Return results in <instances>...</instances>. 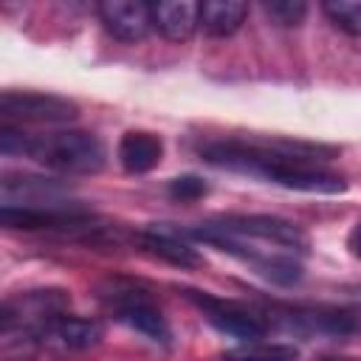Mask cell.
<instances>
[{
	"label": "cell",
	"mask_w": 361,
	"mask_h": 361,
	"mask_svg": "<svg viewBox=\"0 0 361 361\" xmlns=\"http://www.w3.org/2000/svg\"><path fill=\"white\" fill-rule=\"evenodd\" d=\"M200 155L220 169L254 175L293 192L336 195L347 189L344 175L324 164L333 149L322 144L296 138H220L206 141Z\"/></svg>",
	"instance_id": "obj_1"
},
{
	"label": "cell",
	"mask_w": 361,
	"mask_h": 361,
	"mask_svg": "<svg viewBox=\"0 0 361 361\" xmlns=\"http://www.w3.org/2000/svg\"><path fill=\"white\" fill-rule=\"evenodd\" d=\"M189 237L209 243L274 285H296L305 276L302 257L310 248L307 234L274 214H220L189 228Z\"/></svg>",
	"instance_id": "obj_2"
},
{
	"label": "cell",
	"mask_w": 361,
	"mask_h": 361,
	"mask_svg": "<svg viewBox=\"0 0 361 361\" xmlns=\"http://www.w3.org/2000/svg\"><path fill=\"white\" fill-rule=\"evenodd\" d=\"M3 155H25L39 166L62 175H96L107 164V149L99 135L87 130H54L31 135L14 124L0 127Z\"/></svg>",
	"instance_id": "obj_3"
},
{
	"label": "cell",
	"mask_w": 361,
	"mask_h": 361,
	"mask_svg": "<svg viewBox=\"0 0 361 361\" xmlns=\"http://www.w3.org/2000/svg\"><path fill=\"white\" fill-rule=\"evenodd\" d=\"M71 296L59 288H39V290H25L14 293L3 302L0 310V330L6 344L20 341V344H37L39 333L62 313H68Z\"/></svg>",
	"instance_id": "obj_4"
},
{
	"label": "cell",
	"mask_w": 361,
	"mask_h": 361,
	"mask_svg": "<svg viewBox=\"0 0 361 361\" xmlns=\"http://www.w3.org/2000/svg\"><path fill=\"white\" fill-rule=\"evenodd\" d=\"M99 299L110 310V316L116 322H121L124 327L141 333L144 338H149L155 344H169L172 341V330H169L161 307L155 305V299L144 288L116 279V282H107L99 290Z\"/></svg>",
	"instance_id": "obj_5"
},
{
	"label": "cell",
	"mask_w": 361,
	"mask_h": 361,
	"mask_svg": "<svg viewBox=\"0 0 361 361\" xmlns=\"http://www.w3.org/2000/svg\"><path fill=\"white\" fill-rule=\"evenodd\" d=\"M268 324H282L290 333L299 336H327V338H347L361 333V313L341 310V307H324V305H285L268 310Z\"/></svg>",
	"instance_id": "obj_6"
},
{
	"label": "cell",
	"mask_w": 361,
	"mask_h": 361,
	"mask_svg": "<svg viewBox=\"0 0 361 361\" xmlns=\"http://www.w3.org/2000/svg\"><path fill=\"white\" fill-rule=\"evenodd\" d=\"M180 293L223 336H231V338H240V341H259L271 330V324L262 313H254L240 302H228V299H220V296H212V293L195 290V288H180Z\"/></svg>",
	"instance_id": "obj_7"
},
{
	"label": "cell",
	"mask_w": 361,
	"mask_h": 361,
	"mask_svg": "<svg viewBox=\"0 0 361 361\" xmlns=\"http://www.w3.org/2000/svg\"><path fill=\"white\" fill-rule=\"evenodd\" d=\"M0 113L3 124H71L79 118V104L56 96V93H39V90H3L0 96Z\"/></svg>",
	"instance_id": "obj_8"
},
{
	"label": "cell",
	"mask_w": 361,
	"mask_h": 361,
	"mask_svg": "<svg viewBox=\"0 0 361 361\" xmlns=\"http://www.w3.org/2000/svg\"><path fill=\"white\" fill-rule=\"evenodd\" d=\"M3 206L25 209H68V186L54 178L34 175H3Z\"/></svg>",
	"instance_id": "obj_9"
},
{
	"label": "cell",
	"mask_w": 361,
	"mask_h": 361,
	"mask_svg": "<svg viewBox=\"0 0 361 361\" xmlns=\"http://www.w3.org/2000/svg\"><path fill=\"white\" fill-rule=\"evenodd\" d=\"M99 20L110 37L141 42L152 31V6L138 0H104L99 3Z\"/></svg>",
	"instance_id": "obj_10"
},
{
	"label": "cell",
	"mask_w": 361,
	"mask_h": 361,
	"mask_svg": "<svg viewBox=\"0 0 361 361\" xmlns=\"http://www.w3.org/2000/svg\"><path fill=\"white\" fill-rule=\"evenodd\" d=\"M104 338V324L99 319L62 313L56 316L37 338V344L62 347V350H90Z\"/></svg>",
	"instance_id": "obj_11"
},
{
	"label": "cell",
	"mask_w": 361,
	"mask_h": 361,
	"mask_svg": "<svg viewBox=\"0 0 361 361\" xmlns=\"http://www.w3.org/2000/svg\"><path fill=\"white\" fill-rule=\"evenodd\" d=\"M135 240L147 254H152L169 265H178V268H197L200 265V254L195 251V245L169 226H149V228L138 231Z\"/></svg>",
	"instance_id": "obj_12"
},
{
	"label": "cell",
	"mask_w": 361,
	"mask_h": 361,
	"mask_svg": "<svg viewBox=\"0 0 361 361\" xmlns=\"http://www.w3.org/2000/svg\"><path fill=\"white\" fill-rule=\"evenodd\" d=\"M200 28V3L192 0H161L152 3V31L172 42H186Z\"/></svg>",
	"instance_id": "obj_13"
},
{
	"label": "cell",
	"mask_w": 361,
	"mask_h": 361,
	"mask_svg": "<svg viewBox=\"0 0 361 361\" xmlns=\"http://www.w3.org/2000/svg\"><path fill=\"white\" fill-rule=\"evenodd\" d=\"M116 158L121 164L124 172L130 175H147L152 172L161 158H164V141L161 135L149 133V130H127L118 141Z\"/></svg>",
	"instance_id": "obj_14"
},
{
	"label": "cell",
	"mask_w": 361,
	"mask_h": 361,
	"mask_svg": "<svg viewBox=\"0 0 361 361\" xmlns=\"http://www.w3.org/2000/svg\"><path fill=\"white\" fill-rule=\"evenodd\" d=\"M248 17V3L237 0H206L200 3V28L206 37H231Z\"/></svg>",
	"instance_id": "obj_15"
},
{
	"label": "cell",
	"mask_w": 361,
	"mask_h": 361,
	"mask_svg": "<svg viewBox=\"0 0 361 361\" xmlns=\"http://www.w3.org/2000/svg\"><path fill=\"white\" fill-rule=\"evenodd\" d=\"M299 350L282 341H243L220 355V361H296Z\"/></svg>",
	"instance_id": "obj_16"
},
{
	"label": "cell",
	"mask_w": 361,
	"mask_h": 361,
	"mask_svg": "<svg viewBox=\"0 0 361 361\" xmlns=\"http://www.w3.org/2000/svg\"><path fill=\"white\" fill-rule=\"evenodd\" d=\"M322 11L338 31L361 37V0H330L322 6Z\"/></svg>",
	"instance_id": "obj_17"
},
{
	"label": "cell",
	"mask_w": 361,
	"mask_h": 361,
	"mask_svg": "<svg viewBox=\"0 0 361 361\" xmlns=\"http://www.w3.org/2000/svg\"><path fill=\"white\" fill-rule=\"evenodd\" d=\"M262 8L276 25H285V28L299 25L307 14V6L302 0H268V3H262Z\"/></svg>",
	"instance_id": "obj_18"
},
{
	"label": "cell",
	"mask_w": 361,
	"mask_h": 361,
	"mask_svg": "<svg viewBox=\"0 0 361 361\" xmlns=\"http://www.w3.org/2000/svg\"><path fill=\"white\" fill-rule=\"evenodd\" d=\"M166 192H169V197H172V200L192 203V200L206 197L209 186H206V180H203V178H197V175H180V178H172V180H169Z\"/></svg>",
	"instance_id": "obj_19"
},
{
	"label": "cell",
	"mask_w": 361,
	"mask_h": 361,
	"mask_svg": "<svg viewBox=\"0 0 361 361\" xmlns=\"http://www.w3.org/2000/svg\"><path fill=\"white\" fill-rule=\"evenodd\" d=\"M347 248H350V254L355 257V259H361V220L353 226V231L347 234Z\"/></svg>",
	"instance_id": "obj_20"
}]
</instances>
